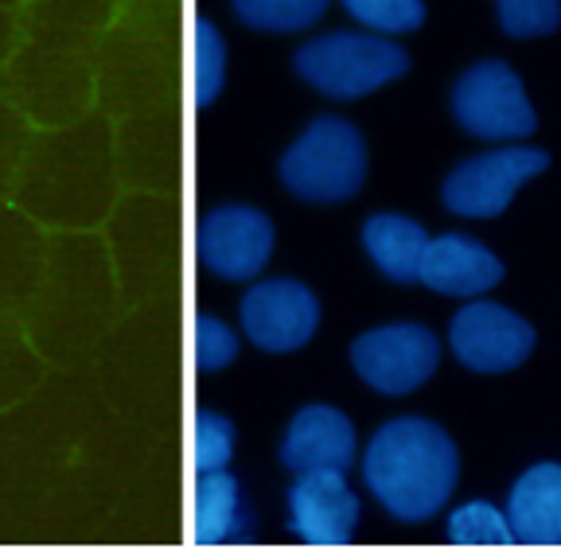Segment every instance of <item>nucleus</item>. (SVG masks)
I'll return each mask as SVG.
<instances>
[{
  "instance_id": "f257e3e1",
  "label": "nucleus",
  "mask_w": 561,
  "mask_h": 557,
  "mask_svg": "<svg viewBox=\"0 0 561 557\" xmlns=\"http://www.w3.org/2000/svg\"><path fill=\"white\" fill-rule=\"evenodd\" d=\"M367 488L402 523H425L448 503L460 476V456L433 421L398 418L375 433L363 461Z\"/></svg>"
},
{
  "instance_id": "f03ea898",
  "label": "nucleus",
  "mask_w": 561,
  "mask_h": 557,
  "mask_svg": "<svg viewBox=\"0 0 561 557\" xmlns=\"http://www.w3.org/2000/svg\"><path fill=\"white\" fill-rule=\"evenodd\" d=\"M367 180V145L343 117H316L280 157V183L297 200L343 203Z\"/></svg>"
},
{
  "instance_id": "7ed1b4c3",
  "label": "nucleus",
  "mask_w": 561,
  "mask_h": 557,
  "mask_svg": "<svg viewBox=\"0 0 561 557\" xmlns=\"http://www.w3.org/2000/svg\"><path fill=\"white\" fill-rule=\"evenodd\" d=\"M293 67L324 98L351 102V98H363L370 90L386 87V82L402 79L410 70V55L394 39H382V35L328 32L300 47Z\"/></svg>"
},
{
  "instance_id": "20e7f679",
  "label": "nucleus",
  "mask_w": 561,
  "mask_h": 557,
  "mask_svg": "<svg viewBox=\"0 0 561 557\" xmlns=\"http://www.w3.org/2000/svg\"><path fill=\"white\" fill-rule=\"evenodd\" d=\"M453 114L472 137L518 140L538 129V114L523 90V79L500 59L476 62L456 79Z\"/></svg>"
},
{
  "instance_id": "39448f33",
  "label": "nucleus",
  "mask_w": 561,
  "mask_h": 557,
  "mask_svg": "<svg viewBox=\"0 0 561 557\" xmlns=\"http://www.w3.org/2000/svg\"><path fill=\"white\" fill-rule=\"evenodd\" d=\"M351 363L378 394H413L440 363V343L421 323H386L355 340Z\"/></svg>"
},
{
  "instance_id": "423d86ee",
  "label": "nucleus",
  "mask_w": 561,
  "mask_h": 557,
  "mask_svg": "<svg viewBox=\"0 0 561 557\" xmlns=\"http://www.w3.org/2000/svg\"><path fill=\"white\" fill-rule=\"evenodd\" d=\"M550 157L542 148H500L465 160L445 180V207L465 218H495L515 200L518 183L546 172Z\"/></svg>"
},
{
  "instance_id": "0eeeda50",
  "label": "nucleus",
  "mask_w": 561,
  "mask_h": 557,
  "mask_svg": "<svg viewBox=\"0 0 561 557\" xmlns=\"http://www.w3.org/2000/svg\"><path fill=\"white\" fill-rule=\"evenodd\" d=\"M448 343H453L456 359L468 371H476V375H503V371H515V366H523L530 359L535 328L523 316L511 312V308L476 300V305L460 308L453 316Z\"/></svg>"
},
{
  "instance_id": "6e6552de",
  "label": "nucleus",
  "mask_w": 561,
  "mask_h": 557,
  "mask_svg": "<svg viewBox=\"0 0 561 557\" xmlns=\"http://www.w3.org/2000/svg\"><path fill=\"white\" fill-rule=\"evenodd\" d=\"M242 328L250 343L285 355L312 340V331L320 328V300L312 296V288L293 277L257 281L242 296Z\"/></svg>"
},
{
  "instance_id": "1a4fd4ad",
  "label": "nucleus",
  "mask_w": 561,
  "mask_h": 557,
  "mask_svg": "<svg viewBox=\"0 0 561 557\" xmlns=\"http://www.w3.org/2000/svg\"><path fill=\"white\" fill-rule=\"evenodd\" d=\"M199 265L222 281H250L273 253V223L254 207H219L199 223Z\"/></svg>"
},
{
  "instance_id": "9d476101",
  "label": "nucleus",
  "mask_w": 561,
  "mask_h": 557,
  "mask_svg": "<svg viewBox=\"0 0 561 557\" xmlns=\"http://www.w3.org/2000/svg\"><path fill=\"white\" fill-rule=\"evenodd\" d=\"M359 523V499L343 471H308L289 491V526L308 546H343Z\"/></svg>"
},
{
  "instance_id": "9b49d317",
  "label": "nucleus",
  "mask_w": 561,
  "mask_h": 557,
  "mask_svg": "<svg viewBox=\"0 0 561 557\" xmlns=\"http://www.w3.org/2000/svg\"><path fill=\"white\" fill-rule=\"evenodd\" d=\"M280 461L293 476L308 471H347L355 461V429L332 406H305L293 418L285 444H280Z\"/></svg>"
},
{
  "instance_id": "f8f14e48",
  "label": "nucleus",
  "mask_w": 561,
  "mask_h": 557,
  "mask_svg": "<svg viewBox=\"0 0 561 557\" xmlns=\"http://www.w3.org/2000/svg\"><path fill=\"white\" fill-rule=\"evenodd\" d=\"M417 281L445 296H480L503 281V262L468 235L430 238Z\"/></svg>"
},
{
  "instance_id": "ddd939ff",
  "label": "nucleus",
  "mask_w": 561,
  "mask_h": 557,
  "mask_svg": "<svg viewBox=\"0 0 561 557\" xmlns=\"http://www.w3.org/2000/svg\"><path fill=\"white\" fill-rule=\"evenodd\" d=\"M507 523L523 546H561V468L538 464L515 484Z\"/></svg>"
},
{
  "instance_id": "4468645a",
  "label": "nucleus",
  "mask_w": 561,
  "mask_h": 557,
  "mask_svg": "<svg viewBox=\"0 0 561 557\" xmlns=\"http://www.w3.org/2000/svg\"><path fill=\"white\" fill-rule=\"evenodd\" d=\"M363 246L386 277L398 285H413L421 277V258L430 250V235L405 215H370L363 223Z\"/></svg>"
},
{
  "instance_id": "2eb2a0df",
  "label": "nucleus",
  "mask_w": 561,
  "mask_h": 557,
  "mask_svg": "<svg viewBox=\"0 0 561 557\" xmlns=\"http://www.w3.org/2000/svg\"><path fill=\"white\" fill-rule=\"evenodd\" d=\"M250 531V511L242 503L238 479L222 471H199L195 476V542L222 546L238 542Z\"/></svg>"
},
{
  "instance_id": "dca6fc26",
  "label": "nucleus",
  "mask_w": 561,
  "mask_h": 557,
  "mask_svg": "<svg viewBox=\"0 0 561 557\" xmlns=\"http://www.w3.org/2000/svg\"><path fill=\"white\" fill-rule=\"evenodd\" d=\"M230 9L257 32H305L328 12V0H230Z\"/></svg>"
},
{
  "instance_id": "f3484780",
  "label": "nucleus",
  "mask_w": 561,
  "mask_h": 557,
  "mask_svg": "<svg viewBox=\"0 0 561 557\" xmlns=\"http://www.w3.org/2000/svg\"><path fill=\"white\" fill-rule=\"evenodd\" d=\"M227 79V44L210 20H195V105L207 110L222 94Z\"/></svg>"
},
{
  "instance_id": "a211bd4d",
  "label": "nucleus",
  "mask_w": 561,
  "mask_h": 557,
  "mask_svg": "<svg viewBox=\"0 0 561 557\" xmlns=\"http://www.w3.org/2000/svg\"><path fill=\"white\" fill-rule=\"evenodd\" d=\"M448 538L456 546H507L515 542L507 514L491 503H468L448 519Z\"/></svg>"
},
{
  "instance_id": "6ab92c4d",
  "label": "nucleus",
  "mask_w": 561,
  "mask_h": 557,
  "mask_svg": "<svg viewBox=\"0 0 561 557\" xmlns=\"http://www.w3.org/2000/svg\"><path fill=\"white\" fill-rule=\"evenodd\" d=\"M343 9L370 32L402 35L417 32L425 24V4L421 0H343Z\"/></svg>"
},
{
  "instance_id": "aec40b11",
  "label": "nucleus",
  "mask_w": 561,
  "mask_h": 557,
  "mask_svg": "<svg viewBox=\"0 0 561 557\" xmlns=\"http://www.w3.org/2000/svg\"><path fill=\"white\" fill-rule=\"evenodd\" d=\"M234 456V425L219 413L203 410L195 418V476L199 471H222Z\"/></svg>"
},
{
  "instance_id": "412c9836",
  "label": "nucleus",
  "mask_w": 561,
  "mask_h": 557,
  "mask_svg": "<svg viewBox=\"0 0 561 557\" xmlns=\"http://www.w3.org/2000/svg\"><path fill=\"white\" fill-rule=\"evenodd\" d=\"M500 4V24L507 35L526 39V35H550L561 20L558 0H495Z\"/></svg>"
},
{
  "instance_id": "4be33fe9",
  "label": "nucleus",
  "mask_w": 561,
  "mask_h": 557,
  "mask_svg": "<svg viewBox=\"0 0 561 557\" xmlns=\"http://www.w3.org/2000/svg\"><path fill=\"white\" fill-rule=\"evenodd\" d=\"M238 359V336L215 316L195 320V363L199 371H222Z\"/></svg>"
}]
</instances>
